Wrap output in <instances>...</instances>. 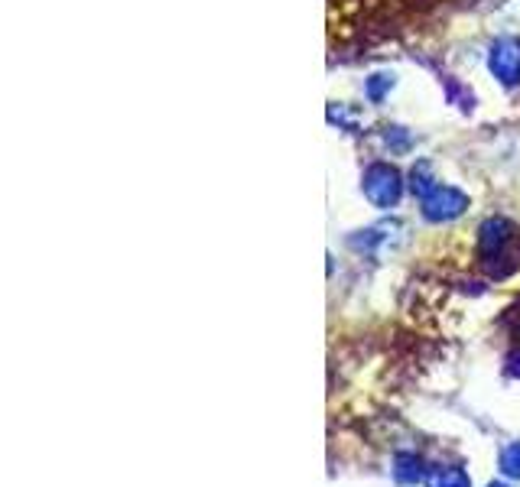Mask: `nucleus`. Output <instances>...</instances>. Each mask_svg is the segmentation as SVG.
<instances>
[{"instance_id": "1", "label": "nucleus", "mask_w": 520, "mask_h": 487, "mask_svg": "<svg viewBox=\"0 0 520 487\" xmlns=\"http://www.w3.org/2000/svg\"><path fill=\"white\" fill-rule=\"evenodd\" d=\"M400 192H403V179L394 166H387V163L368 166V173H364V195H368L371 205H377V208L397 205Z\"/></svg>"}, {"instance_id": "2", "label": "nucleus", "mask_w": 520, "mask_h": 487, "mask_svg": "<svg viewBox=\"0 0 520 487\" xmlns=\"http://www.w3.org/2000/svg\"><path fill=\"white\" fill-rule=\"evenodd\" d=\"M468 208V195L452 186H436L423 199V218L426 221H452Z\"/></svg>"}, {"instance_id": "3", "label": "nucleus", "mask_w": 520, "mask_h": 487, "mask_svg": "<svg viewBox=\"0 0 520 487\" xmlns=\"http://www.w3.org/2000/svg\"><path fill=\"white\" fill-rule=\"evenodd\" d=\"M488 65L501 85L520 82V43L517 39H498V43L491 46Z\"/></svg>"}, {"instance_id": "4", "label": "nucleus", "mask_w": 520, "mask_h": 487, "mask_svg": "<svg viewBox=\"0 0 520 487\" xmlns=\"http://www.w3.org/2000/svg\"><path fill=\"white\" fill-rule=\"evenodd\" d=\"M511 238H514V225H511V221L488 218L485 225H481V231H478V247H481V254H485V257H498Z\"/></svg>"}, {"instance_id": "5", "label": "nucleus", "mask_w": 520, "mask_h": 487, "mask_svg": "<svg viewBox=\"0 0 520 487\" xmlns=\"http://www.w3.org/2000/svg\"><path fill=\"white\" fill-rule=\"evenodd\" d=\"M394 478H397V484H403V487H413V484L426 481L423 462H420L416 455H410V452H400V455L394 458Z\"/></svg>"}, {"instance_id": "6", "label": "nucleus", "mask_w": 520, "mask_h": 487, "mask_svg": "<svg viewBox=\"0 0 520 487\" xmlns=\"http://www.w3.org/2000/svg\"><path fill=\"white\" fill-rule=\"evenodd\" d=\"M426 487H472V478L462 468H429L426 471Z\"/></svg>"}, {"instance_id": "7", "label": "nucleus", "mask_w": 520, "mask_h": 487, "mask_svg": "<svg viewBox=\"0 0 520 487\" xmlns=\"http://www.w3.org/2000/svg\"><path fill=\"white\" fill-rule=\"evenodd\" d=\"M429 173H433V169H429V163H420V166L413 169V176H410V179H413V182H410V189H413V195H420V202H423L426 195L439 186V182H436L433 176H429Z\"/></svg>"}, {"instance_id": "8", "label": "nucleus", "mask_w": 520, "mask_h": 487, "mask_svg": "<svg viewBox=\"0 0 520 487\" xmlns=\"http://www.w3.org/2000/svg\"><path fill=\"white\" fill-rule=\"evenodd\" d=\"M498 465L504 471V478H520V442L504 445L498 455Z\"/></svg>"}, {"instance_id": "9", "label": "nucleus", "mask_w": 520, "mask_h": 487, "mask_svg": "<svg viewBox=\"0 0 520 487\" xmlns=\"http://www.w3.org/2000/svg\"><path fill=\"white\" fill-rule=\"evenodd\" d=\"M390 88H394V75L377 72V75L368 78V85H364V95H368V101H384V95Z\"/></svg>"}, {"instance_id": "10", "label": "nucleus", "mask_w": 520, "mask_h": 487, "mask_svg": "<svg viewBox=\"0 0 520 487\" xmlns=\"http://www.w3.org/2000/svg\"><path fill=\"white\" fill-rule=\"evenodd\" d=\"M488 487H511V484H504V481H491Z\"/></svg>"}]
</instances>
